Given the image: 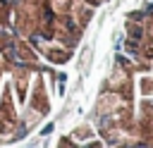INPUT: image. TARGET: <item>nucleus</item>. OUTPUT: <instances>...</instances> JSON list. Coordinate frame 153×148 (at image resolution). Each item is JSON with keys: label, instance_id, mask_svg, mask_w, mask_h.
Segmentation results:
<instances>
[{"label": "nucleus", "instance_id": "obj_1", "mask_svg": "<svg viewBox=\"0 0 153 148\" xmlns=\"http://www.w3.org/2000/svg\"><path fill=\"white\" fill-rule=\"evenodd\" d=\"M55 72L12 29L0 7V146L29 136L53 107Z\"/></svg>", "mask_w": 153, "mask_h": 148}, {"label": "nucleus", "instance_id": "obj_4", "mask_svg": "<svg viewBox=\"0 0 153 148\" xmlns=\"http://www.w3.org/2000/svg\"><path fill=\"white\" fill-rule=\"evenodd\" d=\"M124 53L136 60L153 62V0H143L141 7L127 14Z\"/></svg>", "mask_w": 153, "mask_h": 148}, {"label": "nucleus", "instance_id": "obj_2", "mask_svg": "<svg viewBox=\"0 0 153 148\" xmlns=\"http://www.w3.org/2000/svg\"><path fill=\"white\" fill-rule=\"evenodd\" d=\"M105 146H153V62L117 55L91 110Z\"/></svg>", "mask_w": 153, "mask_h": 148}, {"label": "nucleus", "instance_id": "obj_3", "mask_svg": "<svg viewBox=\"0 0 153 148\" xmlns=\"http://www.w3.org/2000/svg\"><path fill=\"white\" fill-rule=\"evenodd\" d=\"M17 36L48 64H65L76 53L96 7L86 0H7Z\"/></svg>", "mask_w": 153, "mask_h": 148}, {"label": "nucleus", "instance_id": "obj_5", "mask_svg": "<svg viewBox=\"0 0 153 148\" xmlns=\"http://www.w3.org/2000/svg\"><path fill=\"white\" fill-rule=\"evenodd\" d=\"M86 2H88V5H93V7H96V10H98V7H100V5H103V2H108V0H86Z\"/></svg>", "mask_w": 153, "mask_h": 148}]
</instances>
